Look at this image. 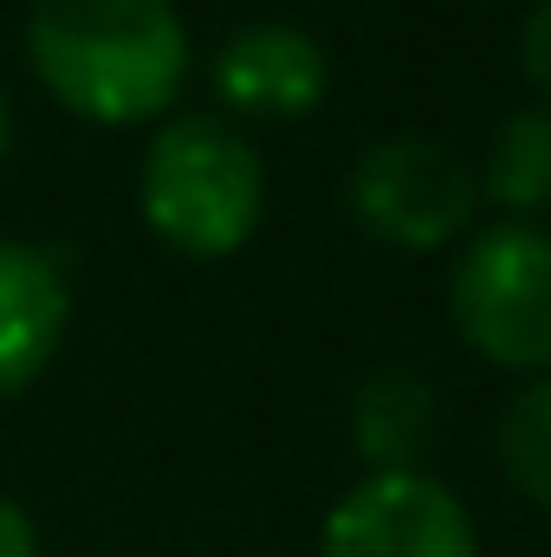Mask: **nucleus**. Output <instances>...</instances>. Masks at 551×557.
<instances>
[{"label":"nucleus","instance_id":"obj_3","mask_svg":"<svg viewBox=\"0 0 551 557\" xmlns=\"http://www.w3.org/2000/svg\"><path fill=\"white\" fill-rule=\"evenodd\" d=\"M448 318L467 350L513 376H551V234L532 221L480 227L454 273Z\"/></svg>","mask_w":551,"mask_h":557},{"label":"nucleus","instance_id":"obj_2","mask_svg":"<svg viewBox=\"0 0 551 557\" xmlns=\"http://www.w3.org/2000/svg\"><path fill=\"white\" fill-rule=\"evenodd\" d=\"M143 227L182 260H228L254 240L267 208L260 149L221 117H169L137 175Z\"/></svg>","mask_w":551,"mask_h":557},{"label":"nucleus","instance_id":"obj_10","mask_svg":"<svg viewBox=\"0 0 551 557\" xmlns=\"http://www.w3.org/2000/svg\"><path fill=\"white\" fill-rule=\"evenodd\" d=\"M493 454H500L506 486L551 512V376H532L506 396V409L493 421Z\"/></svg>","mask_w":551,"mask_h":557},{"label":"nucleus","instance_id":"obj_11","mask_svg":"<svg viewBox=\"0 0 551 557\" xmlns=\"http://www.w3.org/2000/svg\"><path fill=\"white\" fill-rule=\"evenodd\" d=\"M519 72H526V85L546 98L551 111V0H539L526 13V26H519Z\"/></svg>","mask_w":551,"mask_h":557},{"label":"nucleus","instance_id":"obj_5","mask_svg":"<svg viewBox=\"0 0 551 557\" xmlns=\"http://www.w3.org/2000/svg\"><path fill=\"white\" fill-rule=\"evenodd\" d=\"M318 557H480L467 506L434 473H364L325 519Z\"/></svg>","mask_w":551,"mask_h":557},{"label":"nucleus","instance_id":"obj_8","mask_svg":"<svg viewBox=\"0 0 551 557\" xmlns=\"http://www.w3.org/2000/svg\"><path fill=\"white\" fill-rule=\"evenodd\" d=\"M441 434V396L421 370H377L351 396V441L370 473H409Z\"/></svg>","mask_w":551,"mask_h":557},{"label":"nucleus","instance_id":"obj_4","mask_svg":"<svg viewBox=\"0 0 551 557\" xmlns=\"http://www.w3.org/2000/svg\"><path fill=\"white\" fill-rule=\"evenodd\" d=\"M480 182L474 169L434 137H383L351 169V214L370 240L434 253L474 227Z\"/></svg>","mask_w":551,"mask_h":557},{"label":"nucleus","instance_id":"obj_6","mask_svg":"<svg viewBox=\"0 0 551 557\" xmlns=\"http://www.w3.org/2000/svg\"><path fill=\"white\" fill-rule=\"evenodd\" d=\"M215 91L241 117H305L331 91V59L292 20H247L215 52Z\"/></svg>","mask_w":551,"mask_h":557},{"label":"nucleus","instance_id":"obj_9","mask_svg":"<svg viewBox=\"0 0 551 557\" xmlns=\"http://www.w3.org/2000/svg\"><path fill=\"white\" fill-rule=\"evenodd\" d=\"M480 195L506 214V221H539L551 214V111L546 104H519L500 117V131L487 143L480 162Z\"/></svg>","mask_w":551,"mask_h":557},{"label":"nucleus","instance_id":"obj_13","mask_svg":"<svg viewBox=\"0 0 551 557\" xmlns=\"http://www.w3.org/2000/svg\"><path fill=\"white\" fill-rule=\"evenodd\" d=\"M7 149H13V111H7V91H0V162H7Z\"/></svg>","mask_w":551,"mask_h":557},{"label":"nucleus","instance_id":"obj_7","mask_svg":"<svg viewBox=\"0 0 551 557\" xmlns=\"http://www.w3.org/2000/svg\"><path fill=\"white\" fill-rule=\"evenodd\" d=\"M65 324H72L65 260L33 240H0V403L39 383V370L65 344Z\"/></svg>","mask_w":551,"mask_h":557},{"label":"nucleus","instance_id":"obj_12","mask_svg":"<svg viewBox=\"0 0 551 557\" xmlns=\"http://www.w3.org/2000/svg\"><path fill=\"white\" fill-rule=\"evenodd\" d=\"M0 557H39V532L13 499H0Z\"/></svg>","mask_w":551,"mask_h":557},{"label":"nucleus","instance_id":"obj_1","mask_svg":"<svg viewBox=\"0 0 551 557\" xmlns=\"http://www.w3.org/2000/svg\"><path fill=\"white\" fill-rule=\"evenodd\" d=\"M26 65L85 124H149L188 78V26L175 0H33Z\"/></svg>","mask_w":551,"mask_h":557}]
</instances>
